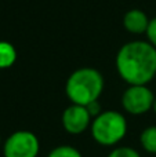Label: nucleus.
Here are the masks:
<instances>
[{
	"label": "nucleus",
	"instance_id": "f03ea898",
	"mask_svg": "<svg viewBox=\"0 0 156 157\" xmlns=\"http://www.w3.org/2000/svg\"><path fill=\"white\" fill-rule=\"evenodd\" d=\"M104 77L97 69L80 68L68 77L65 92L72 103L87 106L98 101L104 91Z\"/></svg>",
	"mask_w": 156,
	"mask_h": 157
},
{
	"label": "nucleus",
	"instance_id": "f257e3e1",
	"mask_svg": "<svg viewBox=\"0 0 156 157\" xmlns=\"http://www.w3.org/2000/svg\"><path fill=\"white\" fill-rule=\"evenodd\" d=\"M115 65L129 86H146L156 76V48L148 40L129 41L118 51Z\"/></svg>",
	"mask_w": 156,
	"mask_h": 157
},
{
	"label": "nucleus",
	"instance_id": "7ed1b4c3",
	"mask_svg": "<svg viewBox=\"0 0 156 157\" xmlns=\"http://www.w3.org/2000/svg\"><path fill=\"white\" fill-rule=\"evenodd\" d=\"M90 132L101 146H116L127 134V120L120 112H101L91 121Z\"/></svg>",
	"mask_w": 156,
	"mask_h": 157
},
{
	"label": "nucleus",
	"instance_id": "4468645a",
	"mask_svg": "<svg viewBox=\"0 0 156 157\" xmlns=\"http://www.w3.org/2000/svg\"><path fill=\"white\" fill-rule=\"evenodd\" d=\"M152 110L155 112V114H156V97H155V102H154V106H152Z\"/></svg>",
	"mask_w": 156,
	"mask_h": 157
},
{
	"label": "nucleus",
	"instance_id": "423d86ee",
	"mask_svg": "<svg viewBox=\"0 0 156 157\" xmlns=\"http://www.w3.org/2000/svg\"><path fill=\"white\" fill-rule=\"evenodd\" d=\"M93 117L90 116L87 108L82 105H69L61 116L62 128L71 135H80L91 127Z\"/></svg>",
	"mask_w": 156,
	"mask_h": 157
},
{
	"label": "nucleus",
	"instance_id": "0eeeda50",
	"mask_svg": "<svg viewBox=\"0 0 156 157\" xmlns=\"http://www.w3.org/2000/svg\"><path fill=\"white\" fill-rule=\"evenodd\" d=\"M149 21L151 19L146 17L144 11L138 10V8H133L124 14L123 26L131 35H142V33H146Z\"/></svg>",
	"mask_w": 156,
	"mask_h": 157
},
{
	"label": "nucleus",
	"instance_id": "9d476101",
	"mask_svg": "<svg viewBox=\"0 0 156 157\" xmlns=\"http://www.w3.org/2000/svg\"><path fill=\"white\" fill-rule=\"evenodd\" d=\"M47 157H83L76 147L71 145H60L49 152Z\"/></svg>",
	"mask_w": 156,
	"mask_h": 157
},
{
	"label": "nucleus",
	"instance_id": "39448f33",
	"mask_svg": "<svg viewBox=\"0 0 156 157\" xmlns=\"http://www.w3.org/2000/svg\"><path fill=\"white\" fill-rule=\"evenodd\" d=\"M154 102L155 95L146 86H130L122 95V106L133 116H140L149 112Z\"/></svg>",
	"mask_w": 156,
	"mask_h": 157
},
{
	"label": "nucleus",
	"instance_id": "f8f14e48",
	"mask_svg": "<svg viewBox=\"0 0 156 157\" xmlns=\"http://www.w3.org/2000/svg\"><path fill=\"white\" fill-rule=\"evenodd\" d=\"M145 35H146V39H148V41L156 48V17L149 21L148 29H146Z\"/></svg>",
	"mask_w": 156,
	"mask_h": 157
},
{
	"label": "nucleus",
	"instance_id": "1a4fd4ad",
	"mask_svg": "<svg viewBox=\"0 0 156 157\" xmlns=\"http://www.w3.org/2000/svg\"><path fill=\"white\" fill-rule=\"evenodd\" d=\"M140 145L145 152L156 155V125H149L140 134Z\"/></svg>",
	"mask_w": 156,
	"mask_h": 157
},
{
	"label": "nucleus",
	"instance_id": "2eb2a0df",
	"mask_svg": "<svg viewBox=\"0 0 156 157\" xmlns=\"http://www.w3.org/2000/svg\"><path fill=\"white\" fill-rule=\"evenodd\" d=\"M0 144H2V135H0Z\"/></svg>",
	"mask_w": 156,
	"mask_h": 157
},
{
	"label": "nucleus",
	"instance_id": "ddd939ff",
	"mask_svg": "<svg viewBox=\"0 0 156 157\" xmlns=\"http://www.w3.org/2000/svg\"><path fill=\"white\" fill-rule=\"evenodd\" d=\"M86 108H87V110H88V113H90V116L93 117H97L98 116L99 113H101V105H99V102L98 101H96V102H91L90 105H87L86 106Z\"/></svg>",
	"mask_w": 156,
	"mask_h": 157
},
{
	"label": "nucleus",
	"instance_id": "20e7f679",
	"mask_svg": "<svg viewBox=\"0 0 156 157\" xmlns=\"http://www.w3.org/2000/svg\"><path fill=\"white\" fill-rule=\"evenodd\" d=\"M40 152V142L35 132L19 130L7 136L3 144L4 157H37Z\"/></svg>",
	"mask_w": 156,
	"mask_h": 157
},
{
	"label": "nucleus",
	"instance_id": "6e6552de",
	"mask_svg": "<svg viewBox=\"0 0 156 157\" xmlns=\"http://www.w3.org/2000/svg\"><path fill=\"white\" fill-rule=\"evenodd\" d=\"M17 61V50L11 43L0 40V69H8Z\"/></svg>",
	"mask_w": 156,
	"mask_h": 157
},
{
	"label": "nucleus",
	"instance_id": "9b49d317",
	"mask_svg": "<svg viewBox=\"0 0 156 157\" xmlns=\"http://www.w3.org/2000/svg\"><path fill=\"white\" fill-rule=\"evenodd\" d=\"M107 157H141V155L130 146H118L113 147Z\"/></svg>",
	"mask_w": 156,
	"mask_h": 157
}]
</instances>
